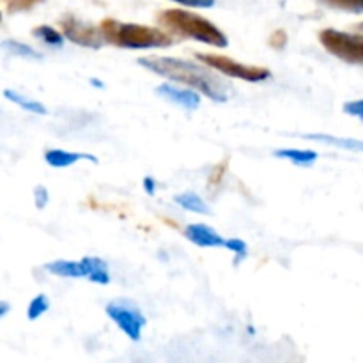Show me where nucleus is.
Returning a JSON list of instances; mask_svg holds the SVG:
<instances>
[{
  "mask_svg": "<svg viewBox=\"0 0 363 363\" xmlns=\"http://www.w3.org/2000/svg\"><path fill=\"white\" fill-rule=\"evenodd\" d=\"M32 35H34L38 41H41L43 45H46L48 48L53 50H62L64 43H66L62 32L50 27V25H38L35 28H32Z\"/></svg>",
  "mask_w": 363,
  "mask_h": 363,
  "instance_id": "obj_17",
  "label": "nucleus"
},
{
  "mask_svg": "<svg viewBox=\"0 0 363 363\" xmlns=\"http://www.w3.org/2000/svg\"><path fill=\"white\" fill-rule=\"evenodd\" d=\"M273 156L280 160H286V162L293 163V165L296 167H303V169L314 165L319 158L318 152L312 151V149H296V147L277 149V151L273 152Z\"/></svg>",
  "mask_w": 363,
  "mask_h": 363,
  "instance_id": "obj_12",
  "label": "nucleus"
},
{
  "mask_svg": "<svg viewBox=\"0 0 363 363\" xmlns=\"http://www.w3.org/2000/svg\"><path fill=\"white\" fill-rule=\"evenodd\" d=\"M45 272L50 275L59 277V279H84L82 277V268L78 261H67V259H57V261L46 262Z\"/></svg>",
  "mask_w": 363,
  "mask_h": 363,
  "instance_id": "obj_16",
  "label": "nucleus"
},
{
  "mask_svg": "<svg viewBox=\"0 0 363 363\" xmlns=\"http://www.w3.org/2000/svg\"><path fill=\"white\" fill-rule=\"evenodd\" d=\"M105 314L131 342H140L147 318L131 300H112L105 305Z\"/></svg>",
  "mask_w": 363,
  "mask_h": 363,
  "instance_id": "obj_6",
  "label": "nucleus"
},
{
  "mask_svg": "<svg viewBox=\"0 0 363 363\" xmlns=\"http://www.w3.org/2000/svg\"><path fill=\"white\" fill-rule=\"evenodd\" d=\"M319 43L330 55L337 57L342 62L363 66V34L342 32L337 28H323L319 32Z\"/></svg>",
  "mask_w": 363,
  "mask_h": 363,
  "instance_id": "obj_5",
  "label": "nucleus"
},
{
  "mask_svg": "<svg viewBox=\"0 0 363 363\" xmlns=\"http://www.w3.org/2000/svg\"><path fill=\"white\" fill-rule=\"evenodd\" d=\"M344 112L347 116H353L363 123V99H353V101L344 103Z\"/></svg>",
  "mask_w": 363,
  "mask_h": 363,
  "instance_id": "obj_24",
  "label": "nucleus"
},
{
  "mask_svg": "<svg viewBox=\"0 0 363 363\" xmlns=\"http://www.w3.org/2000/svg\"><path fill=\"white\" fill-rule=\"evenodd\" d=\"M170 2L181 4L184 7H194V9H209L216 4V0H170Z\"/></svg>",
  "mask_w": 363,
  "mask_h": 363,
  "instance_id": "obj_25",
  "label": "nucleus"
},
{
  "mask_svg": "<svg viewBox=\"0 0 363 363\" xmlns=\"http://www.w3.org/2000/svg\"><path fill=\"white\" fill-rule=\"evenodd\" d=\"M286 43H287V35L284 30H275L272 34V38H269V46L275 50H282L284 46H286Z\"/></svg>",
  "mask_w": 363,
  "mask_h": 363,
  "instance_id": "obj_26",
  "label": "nucleus"
},
{
  "mask_svg": "<svg viewBox=\"0 0 363 363\" xmlns=\"http://www.w3.org/2000/svg\"><path fill=\"white\" fill-rule=\"evenodd\" d=\"M48 204H50L48 188H46L45 184H38V186L34 188V206L41 211V209H45Z\"/></svg>",
  "mask_w": 363,
  "mask_h": 363,
  "instance_id": "obj_23",
  "label": "nucleus"
},
{
  "mask_svg": "<svg viewBox=\"0 0 363 363\" xmlns=\"http://www.w3.org/2000/svg\"><path fill=\"white\" fill-rule=\"evenodd\" d=\"M0 48L4 52H7L9 55L20 57V59H27V60H41L43 55L38 52L35 48H32L30 45L27 43L16 41V39H6V41L0 43Z\"/></svg>",
  "mask_w": 363,
  "mask_h": 363,
  "instance_id": "obj_18",
  "label": "nucleus"
},
{
  "mask_svg": "<svg viewBox=\"0 0 363 363\" xmlns=\"http://www.w3.org/2000/svg\"><path fill=\"white\" fill-rule=\"evenodd\" d=\"M105 45L124 50H158L169 48L176 43L174 35L160 27H147L142 23H126L113 18H105L99 23Z\"/></svg>",
  "mask_w": 363,
  "mask_h": 363,
  "instance_id": "obj_3",
  "label": "nucleus"
},
{
  "mask_svg": "<svg viewBox=\"0 0 363 363\" xmlns=\"http://www.w3.org/2000/svg\"><path fill=\"white\" fill-rule=\"evenodd\" d=\"M323 6L330 9L344 11V13L363 14V0H318Z\"/></svg>",
  "mask_w": 363,
  "mask_h": 363,
  "instance_id": "obj_20",
  "label": "nucleus"
},
{
  "mask_svg": "<svg viewBox=\"0 0 363 363\" xmlns=\"http://www.w3.org/2000/svg\"><path fill=\"white\" fill-rule=\"evenodd\" d=\"M195 59L204 66L211 67L213 71L220 73L222 77L234 78V80H243L248 84H261L272 78V71L262 66H252V64L240 62L233 57L220 55V53H195Z\"/></svg>",
  "mask_w": 363,
  "mask_h": 363,
  "instance_id": "obj_4",
  "label": "nucleus"
},
{
  "mask_svg": "<svg viewBox=\"0 0 363 363\" xmlns=\"http://www.w3.org/2000/svg\"><path fill=\"white\" fill-rule=\"evenodd\" d=\"M7 6L9 13H21V11H28L35 6V4L43 2V0H2Z\"/></svg>",
  "mask_w": 363,
  "mask_h": 363,
  "instance_id": "obj_22",
  "label": "nucleus"
},
{
  "mask_svg": "<svg viewBox=\"0 0 363 363\" xmlns=\"http://www.w3.org/2000/svg\"><path fill=\"white\" fill-rule=\"evenodd\" d=\"M223 248H227L234 255V264L236 266L241 264V261H245L248 257V245L241 238H229L223 243Z\"/></svg>",
  "mask_w": 363,
  "mask_h": 363,
  "instance_id": "obj_21",
  "label": "nucleus"
},
{
  "mask_svg": "<svg viewBox=\"0 0 363 363\" xmlns=\"http://www.w3.org/2000/svg\"><path fill=\"white\" fill-rule=\"evenodd\" d=\"M137 62L144 69L169 82L194 89L199 94L206 96L215 103H225L233 96V87L223 80L222 74L199 62L197 59L188 60L170 55H145L138 57Z\"/></svg>",
  "mask_w": 363,
  "mask_h": 363,
  "instance_id": "obj_1",
  "label": "nucleus"
},
{
  "mask_svg": "<svg viewBox=\"0 0 363 363\" xmlns=\"http://www.w3.org/2000/svg\"><path fill=\"white\" fill-rule=\"evenodd\" d=\"M354 28H357V32H362V34H363V21H362V23L354 25Z\"/></svg>",
  "mask_w": 363,
  "mask_h": 363,
  "instance_id": "obj_30",
  "label": "nucleus"
},
{
  "mask_svg": "<svg viewBox=\"0 0 363 363\" xmlns=\"http://www.w3.org/2000/svg\"><path fill=\"white\" fill-rule=\"evenodd\" d=\"M305 138H307V140L333 145V147L346 149V151H351V152H363V140H358V138L333 137V135H326V133H307L305 135Z\"/></svg>",
  "mask_w": 363,
  "mask_h": 363,
  "instance_id": "obj_15",
  "label": "nucleus"
},
{
  "mask_svg": "<svg viewBox=\"0 0 363 363\" xmlns=\"http://www.w3.org/2000/svg\"><path fill=\"white\" fill-rule=\"evenodd\" d=\"M59 28L66 41H71L73 45L82 46V48L99 50L105 46V39H103L99 27L89 23V21L80 20L74 14L60 16Z\"/></svg>",
  "mask_w": 363,
  "mask_h": 363,
  "instance_id": "obj_7",
  "label": "nucleus"
},
{
  "mask_svg": "<svg viewBox=\"0 0 363 363\" xmlns=\"http://www.w3.org/2000/svg\"><path fill=\"white\" fill-rule=\"evenodd\" d=\"M183 236L199 248H223L225 238L220 236L213 227L206 223H188L183 229Z\"/></svg>",
  "mask_w": 363,
  "mask_h": 363,
  "instance_id": "obj_9",
  "label": "nucleus"
},
{
  "mask_svg": "<svg viewBox=\"0 0 363 363\" xmlns=\"http://www.w3.org/2000/svg\"><path fill=\"white\" fill-rule=\"evenodd\" d=\"M78 262H80L82 277L87 279L89 282L98 284V286H108L112 282L110 266L105 259L96 257V255H85Z\"/></svg>",
  "mask_w": 363,
  "mask_h": 363,
  "instance_id": "obj_10",
  "label": "nucleus"
},
{
  "mask_svg": "<svg viewBox=\"0 0 363 363\" xmlns=\"http://www.w3.org/2000/svg\"><path fill=\"white\" fill-rule=\"evenodd\" d=\"M9 312H11V303H7V301L0 300V319L6 318V315L9 314Z\"/></svg>",
  "mask_w": 363,
  "mask_h": 363,
  "instance_id": "obj_28",
  "label": "nucleus"
},
{
  "mask_svg": "<svg viewBox=\"0 0 363 363\" xmlns=\"http://www.w3.org/2000/svg\"><path fill=\"white\" fill-rule=\"evenodd\" d=\"M155 91L156 96H160L165 101H170L172 105L179 106V108L188 110V112H195L202 101V96L197 91L184 87V85H176L172 82H163Z\"/></svg>",
  "mask_w": 363,
  "mask_h": 363,
  "instance_id": "obj_8",
  "label": "nucleus"
},
{
  "mask_svg": "<svg viewBox=\"0 0 363 363\" xmlns=\"http://www.w3.org/2000/svg\"><path fill=\"white\" fill-rule=\"evenodd\" d=\"M160 28L174 38L191 39L213 48H227L229 39L225 32L220 30L213 21L197 13L184 9H163L156 14Z\"/></svg>",
  "mask_w": 363,
  "mask_h": 363,
  "instance_id": "obj_2",
  "label": "nucleus"
},
{
  "mask_svg": "<svg viewBox=\"0 0 363 363\" xmlns=\"http://www.w3.org/2000/svg\"><path fill=\"white\" fill-rule=\"evenodd\" d=\"M50 307H52V303H50V298L46 294H35L27 307V319L28 321H38L50 311Z\"/></svg>",
  "mask_w": 363,
  "mask_h": 363,
  "instance_id": "obj_19",
  "label": "nucleus"
},
{
  "mask_svg": "<svg viewBox=\"0 0 363 363\" xmlns=\"http://www.w3.org/2000/svg\"><path fill=\"white\" fill-rule=\"evenodd\" d=\"M87 162L98 163L99 160L96 156L89 155V152H77V151H66V149H46L45 151V162L46 165L52 169H69V167L77 165L78 162Z\"/></svg>",
  "mask_w": 363,
  "mask_h": 363,
  "instance_id": "obj_11",
  "label": "nucleus"
},
{
  "mask_svg": "<svg viewBox=\"0 0 363 363\" xmlns=\"http://www.w3.org/2000/svg\"><path fill=\"white\" fill-rule=\"evenodd\" d=\"M91 85L92 87H103L101 80H96V78H91Z\"/></svg>",
  "mask_w": 363,
  "mask_h": 363,
  "instance_id": "obj_29",
  "label": "nucleus"
},
{
  "mask_svg": "<svg viewBox=\"0 0 363 363\" xmlns=\"http://www.w3.org/2000/svg\"><path fill=\"white\" fill-rule=\"evenodd\" d=\"M2 94L7 101L14 103V105L20 106L21 110H25V112L35 113V116H48V108H46L41 101H38V99L28 98V96L14 91V89H4Z\"/></svg>",
  "mask_w": 363,
  "mask_h": 363,
  "instance_id": "obj_13",
  "label": "nucleus"
},
{
  "mask_svg": "<svg viewBox=\"0 0 363 363\" xmlns=\"http://www.w3.org/2000/svg\"><path fill=\"white\" fill-rule=\"evenodd\" d=\"M0 23H2V13H0Z\"/></svg>",
  "mask_w": 363,
  "mask_h": 363,
  "instance_id": "obj_31",
  "label": "nucleus"
},
{
  "mask_svg": "<svg viewBox=\"0 0 363 363\" xmlns=\"http://www.w3.org/2000/svg\"><path fill=\"white\" fill-rule=\"evenodd\" d=\"M174 202H176L181 209H184V211H190L202 216L211 215V209H209L208 202H206L201 195L195 194V191H183V194L174 195Z\"/></svg>",
  "mask_w": 363,
  "mask_h": 363,
  "instance_id": "obj_14",
  "label": "nucleus"
},
{
  "mask_svg": "<svg viewBox=\"0 0 363 363\" xmlns=\"http://www.w3.org/2000/svg\"><path fill=\"white\" fill-rule=\"evenodd\" d=\"M142 188H144L145 194L155 197L156 191H158V183H156V179L152 176H145L144 181H142Z\"/></svg>",
  "mask_w": 363,
  "mask_h": 363,
  "instance_id": "obj_27",
  "label": "nucleus"
}]
</instances>
